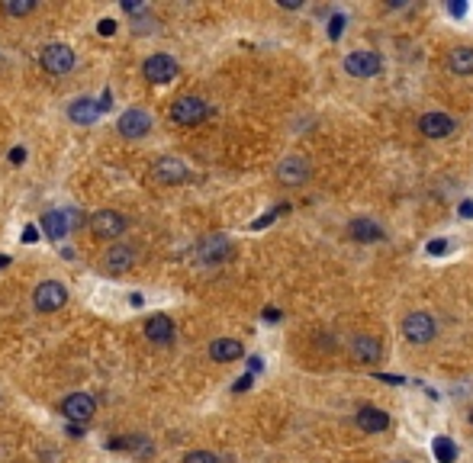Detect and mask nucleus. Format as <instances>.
<instances>
[{
	"label": "nucleus",
	"mask_w": 473,
	"mask_h": 463,
	"mask_svg": "<svg viewBox=\"0 0 473 463\" xmlns=\"http://www.w3.org/2000/svg\"><path fill=\"white\" fill-rule=\"evenodd\" d=\"M210 116V103L203 100V97H178L174 103H171V119L178 123V126H200L203 119Z\"/></svg>",
	"instance_id": "f257e3e1"
},
{
	"label": "nucleus",
	"mask_w": 473,
	"mask_h": 463,
	"mask_svg": "<svg viewBox=\"0 0 473 463\" xmlns=\"http://www.w3.org/2000/svg\"><path fill=\"white\" fill-rule=\"evenodd\" d=\"M64 303H68V290H64V284H58V280H45V284H39L36 293H32V305H36L39 312H58V309H64Z\"/></svg>",
	"instance_id": "f03ea898"
},
{
	"label": "nucleus",
	"mask_w": 473,
	"mask_h": 463,
	"mask_svg": "<svg viewBox=\"0 0 473 463\" xmlns=\"http://www.w3.org/2000/svg\"><path fill=\"white\" fill-rule=\"evenodd\" d=\"M43 68L49 74H55V77H62V74H68L77 64V58H74L71 52V45H64V42H52V45H45L43 49Z\"/></svg>",
	"instance_id": "7ed1b4c3"
},
{
	"label": "nucleus",
	"mask_w": 473,
	"mask_h": 463,
	"mask_svg": "<svg viewBox=\"0 0 473 463\" xmlns=\"http://www.w3.org/2000/svg\"><path fill=\"white\" fill-rule=\"evenodd\" d=\"M402 335L409 345H428L431 338H435V318L428 312H409V316L402 318Z\"/></svg>",
	"instance_id": "20e7f679"
},
{
	"label": "nucleus",
	"mask_w": 473,
	"mask_h": 463,
	"mask_svg": "<svg viewBox=\"0 0 473 463\" xmlns=\"http://www.w3.org/2000/svg\"><path fill=\"white\" fill-rule=\"evenodd\" d=\"M126 229H129V219L116 210H100L90 216V232H94L97 238H119Z\"/></svg>",
	"instance_id": "39448f33"
},
{
	"label": "nucleus",
	"mask_w": 473,
	"mask_h": 463,
	"mask_svg": "<svg viewBox=\"0 0 473 463\" xmlns=\"http://www.w3.org/2000/svg\"><path fill=\"white\" fill-rule=\"evenodd\" d=\"M178 62L171 58V55L158 52L151 55L145 64H142V74H145V81H151V84H168V81H174L178 77Z\"/></svg>",
	"instance_id": "423d86ee"
},
{
	"label": "nucleus",
	"mask_w": 473,
	"mask_h": 463,
	"mask_svg": "<svg viewBox=\"0 0 473 463\" xmlns=\"http://www.w3.org/2000/svg\"><path fill=\"white\" fill-rule=\"evenodd\" d=\"M94 412H97V402L87 396V392H71L68 399L62 402V415L71 425H84V421L94 418Z\"/></svg>",
	"instance_id": "0eeeda50"
},
{
	"label": "nucleus",
	"mask_w": 473,
	"mask_h": 463,
	"mask_svg": "<svg viewBox=\"0 0 473 463\" xmlns=\"http://www.w3.org/2000/svg\"><path fill=\"white\" fill-rule=\"evenodd\" d=\"M277 180L280 184H290V187H300L309 180V161L303 155H287L280 164H277Z\"/></svg>",
	"instance_id": "6e6552de"
},
{
	"label": "nucleus",
	"mask_w": 473,
	"mask_h": 463,
	"mask_svg": "<svg viewBox=\"0 0 473 463\" xmlns=\"http://www.w3.org/2000/svg\"><path fill=\"white\" fill-rule=\"evenodd\" d=\"M116 129H119V136H126V138H142L151 132V116L145 110H126V113L119 116Z\"/></svg>",
	"instance_id": "1a4fd4ad"
},
{
	"label": "nucleus",
	"mask_w": 473,
	"mask_h": 463,
	"mask_svg": "<svg viewBox=\"0 0 473 463\" xmlns=\"http://www.w3.org/2000/svg\"><path fill=\"white\" fill-rule=\"evenodd\" d=\"M345 71L351 77H377L380 74V55L377 52H351L345 58Z\"/></svg>",
	"instance_id": "9d476101"
},
{
	"label": "nucleus",
	"mask_w": 473,
	"mask_h": 463,
	"mask_svg": "<svg viewBox=\"0 0 473 463\" xmlns=\"http://www.w3.org/2000/svg\"><path fill=\"white\" fill-rule=\"evenodd\" d=\"M155 177L161 184H184L190 177V168L180 158H174V155H165V158L155 161Z\"/></svg>",
	"instance_id": "9b49d317"
},
{
	"label": "nucleus",
	"mask_w": 473,
	"mask_h": 463,
	"mask_svg": "<svg viewBox=\"0 0 473 463\" xmlns=\"http://www.w3.org/2000/svg\"><path fill=\"white\" fill-rule=\"evenodd\" d=\"M419 132L425 138H448L454 136V119L448 113H425L419 119Z\"/></svg>",
	"instance_id": "f8f14e48"
},
{
	"label": "nucleus",
	"mask_w": 473,
	"mask_h": 463,
	"mask_svg": "<svg viewBox=\"0 0 473 463\" xmlns=\"http://www.w3.org/2000/svg\"><path fill=\"white\" fill-rule=\"evenodd\" d=\"M354 421H358L361 431H367V434H380L389 428V415L383 409H377V405H361Z\"/></svg>",
	"instance_id": "ddd939ff"
},
{
	"label": "nucleus",
	"mask_w": 473,
	"mask_h": 463,
	"mask_svg": "<svg viewBox=\"0 0 473 463\" xmlns=\"http://www.w3.org/2000/svg\"><path fill=\"white\" fill-rule=\"evenodd\" d=\"M351 354L358 364H374L383 354V345L377 341V335H354L351 338Z\"/></svg>",
	"instance_id": "4468645a"
},
{
	"label": "nucleus",
	"mask_w": 473,
	"mask_h": 463,
	"mask_svg": "<svg viewBox=\"0 0 473 463\" xmlns=\"http://www.w3.org/2000/svg\"><path fill=\"white\" fill-rule=\"evenodd\" d=\"M197 254H200V261H206V264H219V261H229L232 245L226 235H210L206 242H200Z\"/></svg>",
	"instance_id": "2eb2a0df"
},
{
	"label": "nucleus",
	"mask_w": 473,
	"mask_h": 463,
	"mask_svg": "<svg viewBox=\"0 0 473 463\" xmlns=\"http://www.w3.org/2000/svg\"><path fill=\"white\" fill-rule=\"evenodd\" d=\"M132 264H136V248H132V245H116V248H110L104 258V267L110 274H123V271H129Z\"/></svg>",
	"instance_id": "dca6fc26"
},
{
	"label": "nucleus",
	"mask_w": 473,
	"mask_h": 463,
	"mask_svg": "<svg viewBox=\"0 0 473 463\" xmlns=\"http://www.w3.org/2000/svg\"><path fill=\"white\" fill-rule=\"evenodd\" d=\"M39 225H43V232L52 238V242H62L64 235L71 232V216H68V212H58V210H49L43 219H39Z\"/></svg>",
	"instance_id": "f3484780"
},
{
	"label": "nucleus",
	"mask_w": 473,
	"mask_h": 463,
	"mask_svg": "<svg viewBox=\"0 0 473 463\" xmlns=\"http://www.w3.org/2000/svg\"><path fill=\"white\" fill-rule=\"evenodd\" d=\"M145 335L148 341H155V345H171L174 341V322H171L165 312H158L145 322Z\"/></svg>",
	"instance_id": "a211bd4d"
},
{
	"label": "nucleus",
	"mask_w": 473,
	"mask_h": 463,
	"mask_svg": "<svg viewBox=\"0 0 473 463\" xmlns=\"http://www.w3.org/2000/svg\"><path fill=\"white\" fill-rule=\"evenodd\" d=\"M245 354L242 341H235V338H219V341H213L210 345V358L216 364H232V360H239Z\"/></svg>",
	"instance_id": "6ab92c4d"
},
{
	"label": "nucleus",
	"mask_w": 473,
	"mask_h": 463,
	"mask_svg": "<svg viewBox=\"0 0 473 463\" xmlns=\"http://www.w3.org/2000/svg\"><path fill=\"white\" fill-rule=\"evenodd\" d=\"M348 232H351L354 242H383V238H387V232L380 229L374 219H351Z\"/></svg>",
	"instance_id": "aec40b11"
},
{
	"label": "nucleus",
	"mask_w": 473,
	"mask_h": 463,
	"mask_svg": "<svg viewBox=\"0 0 473 463\" xmlns=\"http://www.w3.org/2000/svg\"><path fill=\"white\" fill-rule=\"evenodd\" d=\"M104 113L100 106H97V100H90V97H81V100H74L71 110H68V116H71V123H81V126H90V123H97V116Z\"/></svg>",
	"instance_id": "412c9836"
},
{
	"label": "nucleus",
	"mask_w": 473,
	"mask_h": 463,
	"mask_svg": "<svg viewBox=\"0 0 473 463\" xmlns=\"http://www.w3.org/2000/svg\"><path fill=\"white\" fill-rule=\"evenodd\" d=\"M448 68H451L454 74H461V77L473 74V49L470 45H457V49H451V55H448Z\"/></svg>",
	"instance_id": "4be33fe9"
},
{
	"label": "nucleus",
	"mask_w": 473,
	"mask_h": 463,
	"mask_svg": "<svg viewBox=\"0 0 473 463\" xmlns=\"http://www.w3.org/2000/svg\"><path fill=\"white\" fill-rule=\"evenodd\" d=\"M431 453H435V460L438 463H454L457 460V444H454L451 438L438 434V438L431 441Z\"/></svg>",
	"instance_id": "5701e85b"
},
{
	"label": "nucleus",
	"mask_w": 473,
	"mask_h": 463,
	"mask_svg": "<svg viewBox=\"0 0 473 463\" xmlns=\"http://www.w3.org/2000/svg\"><path fill=\"white\" fill-rule=\"evenodd\" d=\"M110 447H113V451H142V453L151 451V444H148L145 438H123V441H110Z\"/></svg>",
	"instance_id": "b1692460"
},
{
	"label": "nucleus",
	"mask_w": 473,
	"mask_h": 463,
	"mask_svg": "<svg viewBox=\"0 0 473 463\" xmlns=\"http://www.w3.org/2000/svg\"><path fill=\"white\" fill-rule=\"evenodd\" d=\"M345 13H332L328 16V39L335 42V39H341V32H345Z\"/></svg>",
	"instance_id": "393cba45"
},
{
	"label": "nucleus",
	"mask_w": 473,
	"mask_h": 463,
	"mask_svg": "<svg viewBox=\"0 0 473 463\" xmlns=\"http://www.w3.org/2000/svg\"><path fill=\"white\" fill-rule=\"evenodd\" d=\"M3 10L10 13V16H26V13L36 10V3H32V0H20V3H3Z\"/></svg>",
	"instance_id": "a878e982"
},
{
	"label": "nucleus",
	"mask_w": 473,
	"mask_h": 463,
	"mask_svg": "<svg viewBox=\"0 0 473 463\" xmlns=\"http://www.w3.org/2000/svg\"><path fill=\"white\" fill-rule=\"evenodd\" d=\"M184 463H219V457L210 451H190L187 457H184Z\"/></svg>",
	"instance_id": "bb28decb"
},
{
	"label": "nucleus",
	"mask_w": 473,
	"mask_h": 463,
	"mask_svg": "<svg viewBox=\"0 0 473 463\" xmlns=\"http://www.w3.org/2000/svg\"><path fill=\"white\" fill-rule=\"evenodd\" d=\"M284 210H287V206H277V210H271V212H264L261 219H254V222H252V229H264V225H271V222H274V219H277V216H280V212H284Z\"/></svg>",
	"instance_id": "cd10ccee"
},
{
	"label": "nucleus",
	"mask_w": 473,
	"mask_h": 463,
	"mask_svg": "<svg viewBox=\"0 0 473 463\" xmlns=\"http://www.w3.org/2000/svg\"><path fill=\"white\" fill-rule=\"evenodd\" d=\"M252 383H254V373H245L242 379H235V386H232V390H235V392H245V390H252Z\"/></svg>",
	"instance_id": "c85d7f7f"
},
{
	"label": "nucleus",
	"mask_w": 473,
	"mask_h": 463,
	"mask_svg": "<svg viewBox=\"0 0 473 463\" xmlns=\"http://www.w3.org/2000/svg\"><path fill=\"white\" fill-rule=\"evenodd\" d=\"M448 251V242L444 238H435V242H428V254H444Z\"/></svg>",
	"instance_id": "c756f323"
},
{
	"label": "nucleus",
	"mask_w": 473,
	"mask_h": 463,
	"mask_svg": "<svg viewBox=\"0 0 473 463\" xmlns=\"http://www.w3.org/2000/svg\"><path fill=\"white\" fill-rule=\"evenodd\" d=\"M448 10H451V16H463L467 13V3L463 0H454V3H448Z\"/></svg>",
	"instance_id": "7c9ffc66"
},
{
	"label": "nucleus",
	"mask_w": 473,
	"mask_h": 463,
	"mask_svg": "<svg viewBox=\"0 0 473 463\" xmlns=\"http://www.w3.org/2000/svg\"><path fill=\"white\" fill-rule=\"evenodd\" d=\"M457 212H461V219H473V200H463Z\"/></svg>",
	"instance_id": "2f4dec72"
},
{
	"label": "nucleus",
	"mask_w": 473,
	"mask_h": 463,
	"mask_svg": "<svg viewBox=\"0 0 473 463\" xmlns=\"http://www.w3.org/2000/svg\"><path fill=\"white\" fill-rule=\"evenodd\" d=\"M113 32H116V23L113 20H104V23H100V36H113Z\"/></svg>",
	"instance_id": "473e14b6"
},
{
	"label": "nucleus",
	"mask_w": 473,
	"mask_h": 463,
	"mask_svg": "<svg viewBox=\"0 0 473 463\" xmlns=\"http://www.w3.org/2000/svg\"><path fill=\"white\" fill-rule=\"evenodd\" d=\"M10 161H13V164H23V161H26V151H23V148H13V151H10Z\"/></svg>",
	"instance_id": "72a5a7b5"
},
{
	"label": "nucleus",
	"mask_w": 473,
	"mask_h": 463,
	"mask_svg": "<svg viewBox=\"0 0 473 463\" xmlns=\"http://www.w3.org/2000/svg\"><path fill=\"white\" fill-rule=\"evenodd\" d=\"M264 318H267V322H277V318H280V312H277V309H264Z\"/></svg>",
	"instance_id": "f704fd0d"
},
{
	"label": "nucleus",
	"mask_w": 473,
	"mask_h": 463,
	"mask_svg": "<svg viewBox=\"0 0 473 463\" xmlns=\"http://www.w3.org/2000/svg\"><path fill=\"white\" fill-rule=\"evenodd\" d=\"M248 367H252V373H258V370L264 367V364H261V358H252V360H248Z\"/></svg>",
	"instance_id": "c9c22d12"
},
{
	"label": "nucleus",
	"mask_w": 473,
	"mask_h": 463,
	"mask_svg": "<svg viewBox=\"0 0 473 463\" xmlns=\"http://www.w3.org/2000/svg\"><path fill=\"white\" fill-rule=\"evenodd\" d=\"M280 7H287V10H296V7H300V0H280Z\"/></svg>",
	"instance_id": "e433bc0d"
},
{
	"label": "nucleus",
	"mask_w": 473,
	"mask_h": 463,
	"mask_svg": "<svg viewBox=\"0 0 473 463\" xmlns=\"http://www.w3.org/2000/svg\"><path fill=\"white\" fill-rule=\"evenodd\" d=\"M380 379H387V383H402V377H393V373H380Z\"/></svg>",
	"instance_id": "4c0bfd02"
},
{
	"label": "nucleus",
	"mask_w": 473,
	"mask_h": 463,
	"mask_svg": "<svg viewBox=\"0 0 473 463\" xmlns=\"http://www.w3.org/2000/svg\"><path fill=\"white\" fill-rule=\"evenodd\" d=\"M7 261H10V258H7V254H0V267H3V264H7Z\"/></svg>",
	"instance_id": "58836bf2"
},
{
	"label": "nucleus",
	"mask_w": 473,
	"mask_h": 463,
	"mask_svg": "<svg viewBox=\"0 0 473 463\" xmlns=\"http://www.w3.org/2000/svg\"><path fill=\"white\" fill-rule=\"evenodd\" d=\"M470 425H473V409H470Z\"/></svg>",
	"instance_id": "ea45409f"
},
{
	"label": "nucleus",
	"mask_w": 473,
	"mask_h": 463,
	"mask_svg": "<svg viewBox=\"0 0 473 463\" xmlns=\"http://www.w3.org/2000/svg\"><path fill=\"white\" fill-rule=\"evenodd\" d=\"M393 463H406V460H393Z\"/></svg>",
	"instance_id": "a19ab883"
}]
</instances>
